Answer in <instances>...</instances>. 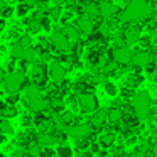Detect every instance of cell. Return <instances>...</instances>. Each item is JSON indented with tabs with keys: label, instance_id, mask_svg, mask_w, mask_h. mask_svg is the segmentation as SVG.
Returning <instances> with one entry per match:
<instances>
[{
	"label": "cell",
	"instance_id": "cell-27",
	"mask_svg": "<svg viewBox=\"0 0 157 157\" xmlns=\"http://www.w3.org/2000/svg\"><path fill=\"white\" fill-rule=\"evenodd\" d=\"M0 128H2V135H9V133L12 132V127H10V123L7 122V120H2V123H0Z\"/></svg>",
	"mask_w": 157,
	"mask_h": 157
},
{
	"label": "cell",
	"instance_id": "cell-2",
	"mask_svg": "<svg viewBox=\"0 0 157 157\" xmlns=\"http://www.w3.org/2000/svg\"><path fill=\"white\" fill-rule=\"evenodd\" d=\"M132 110L139 120H145L150 110V95L147 91H140L132 96Z\"/></svg>",
	"mask_w": 157,
	"mask_h": 157
},
{
	"label": "cell",
	"instance_id": "cell-40",
	"mask_svg": "<svg viewBox=\"0 0 157 157\" xmlns=\"http://www.w3.org/2000/svg\"><path fill=\"white\" fill-rule=\"evenodd\" d=\"M154 68H155V71H157V58L154 59Z\"/></svg>",
	"mask_w": 157,
	"mask_h": 157
},
{
	"label": "cell",
	"instance_id": "cell-23",
	"mask_svg": "<svg viewBox=\"0 0 157 157\" xmlns=\"http://www.w3.org/2000/svg\"><path fill=\"white\" fill-rule=\"evenodd\" d=\"M120 118H122V110H120V108H112L108 112V120H110V122L117 123Z\"/></svg>",
	"mask_w": 157,
	"mask_h": 157
},
{
	"label": "cell",
	"instance_id": "cell-3",
	"mask_svg": "<svg viewBox=\"0 0 157 157\" xmlns=\"http://www.w3.org/2000/svg\"><path fill=\"white\" fill-rule=\"evenodd\" d=\"M24 79L25 76L22 71H10L9 76H5L4 79V86L9 93H17L22 88V85H24Z\"/></svg>",
	"mask_w": 157,
	"mask_h": 157
},
{
	"label": "cell",
	"instance_id": "cell-38",
	"mask_svg": "<svg viewBox=\"0 0 157 157\" xmlns=\"http://www.w3.org/2000/svg\"><path fill=\"white\" fill-rule=\"evenodd\" d=\"M91 152H93V154L100 152V145H98V144H95V142L91 144Z\"/></svg>",
	"mask_w": 157,
	"mask_h": 157
},
{
	"label": "cell",
	"instance_id": "cell-12",
	"mask_svg": "<svg viewBox=\"0 0 157 157\" xmlns=\"http://www.w3.org/2000/svg\"><path fill=\"white\" fill-rule=\"evenodd\" d=\"M48 106H49V103L46 101V100H42L41 96H39V98H34V100H29V110L34 112V113L44 112Z\"/></svg>",
	"mask_w": 157,
	"mask_h": 157
},
{
	"label": "cell",
	"instance_id": "cell-8",
	"mask_svg": "<svg viewBox=\"0 0 157 157\" xmlns=\"http://www.w3.org/2000/svg\"><path fill=\"white\" fill-rule=\"evenodd\" d=\"M64 75H66L64 68H63L58 61H54L49 66V78H51V81L54 83V85H61V83L64 81Z\"/></svg>",
	"mask_w": 157,
	"mask_h": 157
},
{
	"label": "cell",
	"instance_id": "cell-11",
	"mask_svg": "<svg viewBox=\"0 0 157 157\" xmlns=\"http://www.w3.org/2000/svg\"><path fill=\"white\" fill-rule=\"evenodd\" d=\"M118 12V9H117L115 4H112V2H108V0H105V2H101L100 4V15H101L103 19H110L113 17V15Z\"/></svg>",
	"mask_w": 157,
	"mask_h": 157
},
{
	"label": "cell",
	"instance_id": "cell-7",
	"mask_svg": "<svg viewBox=\"0 0 157 157\" xmlns=\"http://www.w3.org/2000/svg\"><path fill=\"white\" fill-rule=\"evenodd\" d=\"M66 133H68L71 139H85V137H88L90 133H91V125L90 123H78V125H71L68 127V130H66Z\"/></svg>",
	"mask_w": 157,
	"mask_h": 157
},
{
	"label": "cell",
	"instance_id": "cell-13",
	"mask_svg": "<svg viewBox=\"0 0 157 157\" xmlns=\"http://www.w3.org/2000/svg\"><path fill=\"white\" fill-rule=\"evenodd\" d=\"M41 95H42V90H41V86H39V85H36V83L27 85V88H25V98L34 100V98H39Z\"/></svg>",
	"mask_w": 157,
	"mask_h": 157
},
{
	"label": "cell",
	"instance_id": "cell-25",
	"mask_svg": "<svg viewBox=\"0 0 157 157\" xmlns=\"http://www.w3.org/2000/svg\"><path fill=\"white\" fill-rule=\"evenodd\" d=\"M105 91H106V95H110V96H117L118 90H117V86L113 85L112 81H106L105 83Z\"/></svg>",
	"mask_w": 157,
	"mask_h": 157
},
{
	"label": "cell",
	"instance_id": "cell-34",
	"mask_svg": "<svg viewBox=\"0 0 157 157\" xmlns=\"http://www.w3.org/2000/svg\"><path fill=\"white\" fill-rule=\"evenodd\" d=\"M32 76H34V79H42V69H41V66H34V69H32Z\"/></svg>",
	"mask_w": 157,
	"mask_h": 157
},
{
	"label": "cell",
	"instance_id": "cell-37",
	"mask_svg": "<svg viewBox=\"0 0 157 157\" xmlns=\"http://www.w3.org/2000/svg\"><path fill=\"white\" fill-rule=\"evenodd\" d=\"M22 2H25V4L31 5V7H32V5H39V4H41L39 0H22Z\"/></svg>",
	"mask_w": 157,
	"mask_h": 157
},
{
	"label": "cell",
	"instance_id": "cell-30",
	"mask_svg": "<svg viewBox=\"0 0 157 157\" xmlns=\"http://www.w3.org/2000/svg\"><path fill=\"white\" fill-rule=\"evenodd\" d=\"M51 22H52V19L49 17V15H48V17H42V29L48 31V32H51V29H52Z\"/></svg>",
	"mask_w": 157,
	"mask_h": 157
},
{
	"label": "cell",
	"instance_id": "cell-14",
	"mask_svg": "<svg viewBox=\"0 0 157 157\" xmlns=\"http://www.w3.org/2000/svg\"><path fill=\"white\" fill-rule=\"evenodd\" d=\"M27 27L29 31L32 32V34H37V32H41L42 29V19L41 17H32L27 21Z\"/></svg>",
	"mask_w": 157,
	"mask_h": 157
},
{
	"label": "cell",
	"instance_id": "cell-17",
	"mask_svg": "<svg viewBox=\"0 0 157 157\" xmlns=\"http://www.w3.org/2000/svg\"><path fill=\"white\" fill-rule=\"evenodd\" d=\"M106 120V113L105 112H96L95 115H91V125L93 127H100L103 125Z\"/></svg>",
	"mask_w": 157,
	"mask_h": 157
},
{
	"label": "cell",
	"instance_id": "cell-20",
	"mask_svg": "<svg viewBox=\"0 0 157 157\" xmlns=\"http://www.w3.org/2000/svg\"><path fill=\"white\" fill-rule=\"evenodd\" d=\"M64 34L68 36L69 39H73V41H78V39H79V29L78 27H73V25H66V27H64Z\"/></svg>",
	"mask_w": 157,
	"mask_h": 157
},
{
	"label": "cell",
	"instance_id": "cell-10",
	"mask_svg": "<svg viewBox=\"0 0 157 157\" xmlns=\"http://www.w3.org/2000/svg\"><path fill=\"white\" fill-rule=\"evenodd\" d=\"M76 27L81 32H85V34H91L93 29H95V22H93L88 15H81V17H78V21H76Z\"/></svg>",
	"mask_w": 157,
	"mask_h": 157
},
{
	"label": "cell",
	"instance_id": "cell-39",
	"mask_svg": "<svg viewBox=\"0 0 157 157\" xmlns=\"http://www.w3.org/2000/svg\"><path fill=\"white\" fill-rule=\"evenodd\" d=\"M52 2H54V5H63L66 0H52Z\"/></svg>",
	"mask_w": 157,
	"mask_h": 157
},
{
	"label": "cell",
	"instance_id": "cell-22",
	"mask_svg": "<svg viewBox=\"0 0 157 157\" xmlns=\"http://www.w3.org/2000/svg\"><path fill=\"white\" fill-rule=\"evenodd\" d=\"M34 59H36L34 49H32L31 46H25L24 48V61L25 63H34Z\"/></svg>",
	"mask_w": 157,
	"mask_h": 157
},
{
	"label": "cell",
	"instance_id": "cell-15",
	"mask_svg": "<svg viewBox=\"0 0 157 157\" xmlns=\"http://www.w3.org/2000/svg\"><path fill=\"white\" fill-rule=\"evenodd\" d=\"M139 37H140V36H139V31H135V29H130V31L125 32V37H123V39H125V44H127V46H133L137 41H139Z\"/></svg>",
	"mask_w": 157,
	"mask_h": 157
},
{
	"label": "cell",
	"instance_id": "cell-1",
	"mask_svg": "<svg viewBox=\"0 0 157 157\" xmlns=\"http://www.w3.org/2000/svg\"><path fill=\"white\" fill-rule=\"evenodd\" d=\"M150 17V5L147 0H130L127 9L120 15V22L122 24H130L135 21H144V19Z\"/></svg>",
	"mask_w": 157,
	"mask_h": 157
},
{
	"label": "cell",
	"instance_id": "cell-21",
	"mask_svg": "<svg viewBox=\"0 0 157 157\" xmlns=\"http://www.w3.org/2000/svg\"><path fill=\"white\" fill-rule=\"evenodd\" d=\"M56 154L61 157H71L73 155V149L68 145V144H61V145L58 147V150H56Z\"/></svg>",
	"mask_w": 157,
	"mask_h": 157
},
{
	"label": "cell",
	"instance_id": "cell-4",
	"mask_svg": "<svg viewBox=\"0 0 157 157\" xmlns=\"http://www.w3.org/2000/svg\"><path fill=\"white\" fill-rule=\"evenodd\" d=\"M76 100L83 112H96V108H98V100L93 93H79Z\"/></svg>",
	"mask_w": 157,
	"mask_h": 157
},
{
	"label": "cell",
	"instance_id": "cell-24",
	"mask_svg": "<svg viewBox=\"0 0 157 157\" xmlns=\"http://www.w3.org/2000/svg\"><path fill=\"white\" fill-rule=\"evenodd\" d=\"M48 15H49V17H51L54 22L58 21V19L61 17V9H59V5H54V7L49 9V10H48Z\"/></svg>",
	"mask_w": 157,
	"mask_h": 157
},
{
	"label": "cell",
	"instance_id": "cell-16",
	"mask_svg": "<svg viewBox=\"0 0 157 157\" xmlns=\"http://www.w3.org/2000/svg\"><path fill=\"white\" fill-rule=\"evenodd\" d=\"M37 142L41 144V145H52V144H56V137L52 135V133H46V132H42L41 135H39Z\"/></svg>",
	"mask_w": 157,
	"mask_h": 157
},
{
	"label": "cell",
	"instance_id": "cell-31",
	"mask_svg": "<svg viewBox=\"0 0 157 157\" xmlns=\"http://www.w3.org/2000/svg\"><path fill=\"white\" fill-rule=\"evenodd\" d=\"M29 9H31V5H27V4L24 2L22 5H19V7H17V14L21 15V17H24V15L29 12Z\"/></svg>",
	"mask_w": 157,
	"mask_h": 157
},
{
	"label": "cell",
	"instance_id": "cell-33",
	"mask_svg": "<svg viewBox=\"0 0 157 157\" xmlns=\"http://www.w3.org/2000/svg\"><path fill=\"white\" fill-rule=\"evenodd\" d=\"M117 68H118V63L113 59V63H108V64H105V73H112V71H115Z\"/></svg>",
	"mask_w": 157,
	"mask_h": 157
},
{
	"label": "cell",
	"instance_id": "cell-19",
	"mask_svg": "<svg viewBox=\"0 0 157 157\" xmlns=\"http://www.w3.org/2000/svg\"><path fill=\"white\" fill-rule=\"evenodd\" d=\"M10 56L15 59H24V46L19 42V44H14L10 49Z\"/></svg>",
	"mask_w": 157,
	"mask_h": 157
},
{
	"label": "cell",
	"instance_id": "cell-29",
	"mask_svg": "<svg viewBox=\"0 0 157 157\" xmlns=\"http://www.w3.org/2000/svg\"><path fill=\"white\" fill-rule=\"evenodd\" d=\"M63 120H64L66 123H71L73 120H75V112L73 110H68V112H63Z\"/></svg>",
	"mask_w": 157,
	"mask_h": 157
},
{
	"label": "cell",
	"instance_id": "cell-36",
	"mask_svg": "<svg viewBox=\"0 0 157 157\" xmlns=\"http://www.w3.org/2000/svg\"><path fill=\"white\" fill-rule=\"evenodd\" d=\"M21 44L24 46V48H25V46H31V39H29V36H22V37H21Z\"/></svg>",
	"mask_w": 157,
	"mask_h": 157
},
{
	"label": "cell",
	"instance_id": "cell-32",
	"mask_svg": "<svg viewBox=\"0 0 157 157\" xmlns=\"http://www.w3.org/2000/svg\"><path fill=\"white\" fill-rule=\"evenodd\" d=\"M142 79L144 78L140 75H133L132 78L128 79V83H130V86H137V85H140V83H142Z\"/></svg>",
	"mask_w": 157,
	"mask_h": 157
},
{
	"label": "cell",
	"instance_id": "cell-35",
	"mask_svg": "<svg viewBox=\"0 0 157 157\" xmlns=\"http://www.w3.org/2000/svg\"><path fill=\"white\" fill-rule=\"evenodd\" d=\"M52 108H54V112H63V110H64V103H63L61 100H56V101L52 103Z\"/></svg>",
	"mask_w": 157,
	"mask_h": 157
},
{
	"label": "cell",
	"instance_id": "cell-9",
	"mask_svg": "<svg viewBox=\"0 0 157 157\" xmlns=\"http://www.w3.org/2000/svg\"><path fill=\"white\" fill-rule=\"evenodd\" d=\"M150 61H152V56H150V52H147V51L135 52V54H133V59H132V63H133L135 68H147Z\"/></svg>",
	"mask_w": 157,
	"mask_h": 157
},
{
	"label": "cell",
	"instance_id": "cell-5",
	"mask_svg": "<svg viewBox=\"0 0 157 157\" xmlns=\"http://www.w3.org/2000/svg\"><path fill=\"white\" fill-rule=\"evenodd\" d=\"M112 56H113V59H115L118 64H128V63H132V59H133V54H132V51L128 49L127 44L117 46V48L113 49Z\"/></svg>",
	"mask_w": 157,
	"mask_h": 157
},
{
	"label": "cell",
	"instance_id": "cell-26",
	"mask_svg": "<svg viewBox=\"0 0 157 157\" xmlns=\"http://www.w3.org/2000/svg\"><path fill=\"white\" fill-rule=\"evenodd\" d=\"M98 32H100V36L106 37V36L110 34V24L108 22H101V24L98 25Z\"/></svg>",
	"mask_w": 157,
	"mask_h": 157
},
{
	"label": "cell",
	"instance_id": "cell-6",
	"mask_svg": "<svg viewBox=\"0 0 157 157\" xmlns=\"http://www.w3.org/2000/svg\"><path fill=\"white\" fill-rule=\"evenodd\" d=\"M49 41H51L52 48H54L56 51H59V52H68L69 51V37L64 34V31L63 32H54Z\"/></svg>",
	"mask_w": 157,
	"mask_h": 157
},
{
	"label": "cell",
	"instance_id": "cell-28",
	"mask_svg": "<svg viewBox=\"0 0 157 157\" xmlns=\"http://www.w3.org/2000/svg\"><path fill=\"white\" fill-rule=\"evenodd\" d=\"M27 154H31V155H41V144H32L31 147H29Z\"/></svg>",
	"mask_w": 157,
	"mask_h": 157
},
{
	"label": "cell",
	"instance_id": "cell-18",
	"mask_svg": "<svg viewBox=\"0 0 157 157\" xmlns=\"http://www.w3.org/2000/svg\"><path fill=\"white\" fill-rule=\"evenodd\" d=\"M100 144H101L103 147H112L113 144H115V133H103L101 137H100Z\"/></svg>",
	"mask_w": 157,
	"mask_h": 157
}]
</instances>
